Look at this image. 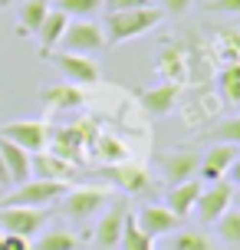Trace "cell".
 I'll use <instances>...</instances> for the list:
<instances>
[{
  "instance_id": "obj_27",
  "label": "cell",
  "mask_w": 240,
  "mask_h": 250,
  "mask_svg": "<svg viewBox=\"0 0 240 250\" xmlns=\"http://www.w3.org/2000/svg\"><path fill=\"white\" fill-rule=\"evenodd\" d=\"M96 151L102 155V162H105V165H112V162H125V145H122V138L96 135Z\"/></svg>"
},
{
  "instance_id": "obj_36",
  "label": "cell",
  "mask_w": 240,
  "mask_h": 250,
  "mask_svg": "<svg viewBox=\"0 0 240 250\" xmlns=\"http://www.w3.org/2000/svg\"><path fill=\"white\" fill-rule=\"evenodd\" d=\"M230 204H234V208H240V188H234V194H230Z\"/></svg>"
},
{
  "instance_id": "obj_15",
  "label": "cell",
  "mask_w": 240,
  "mask_h": 250,
  "mask_svg": "<svg viewBox=\"0 0 240 250\" xmlns=\"http://www.w3.org/2000/svg\"><path fill=\"white\" fill-rule=\"evenodd\" d=\"M198 194H201V181H198V178L181 181V185H171L168 198H164V208L175 214L178 221H184V217L194 211V201H198Z\"/></svg>"
},
{
  "instance_id": "obj_3",
  "label": "cell",
  "mask_w": 240,
  "mask_h": 250,
  "mask_svg": "<svg viewBox=\"0 0 240 250\" xmlns=\"http://www.w3.org/2000/svg\"><path fill=\"white\" fill-rule=\"evenodd\" d=\"M66 53H82V56H92V53L105 50V33H102V26L96 20H89V17H79V20H69L63 30V37H60Z\"/></svg>"
},
{
  "instance_id": "obj_31",
  "label": "cell",
  "mask_w": 240,
  "mask_h": 250,
  "mask_svg": "<svg viewBox=\"0 0 240 250\" xmlns=\"http://www.w3.org/2000/svg\"><path fill=\"white\" fill-rule=\"evenodd\" d=\"M207 10L211 13H240V0H211Z\"/></svg>"
},
{
  "instance_id": "obj_24",
  "label": "cell",
  "mask_w": 240,
  "mask_h": 250,
  "mask_svg": "<svg viewBox=\"0 0 240 250\" xmlns=\"http://www.w3.org/2000/svg\"><path fill=\"white\" fill-rule=\"evenodd\" d=\"M220 92H224V99L240 105V60H230L224 66V73H220Z\"/></svg>"
},
{
  "instance_id": "obj_12",
  "label": "cell",
  "mask_w": 240,
  "mask_h": 250,
  "mask_svg": "<svg viewBox=\"0 0 240 250\" xmlns=\"http://www.w3.org/2000/svg\"><path fill=\"white\" fill-rule=\"evenodd\" d=\"M234 158H237V145L220 142L214 148H207V155H204L201 165H198V171H201L204 181H220V178L227 175V168L234 165Z\"/></svg>"
},
{
  "instance_id": "obj_37",
  "label": "cell",
  "mask_w": 240,
  "mask_h": 250,
  "mask_svg": "<svg viewBox=\"0 0 240 250\" xmlns=\"http://www.w3.org/2000/svg\"><path fill=\"white\" fill-rule=\"evenodd\" d=\"M0 250H3V234H0Z\"/></svg>"
},
{
  "instance_id": "obj_6",
  "label": "cell",
  "mask_w": 240,
  "mask_h": 250,
  "mask_svg": "<svg viewBox=\"0 0 240 250\" xmlns=\"http://www.w3.org/2000/svg\"><path fill=\"white\" fill-rule=\"evenodd\" d=\"M50 211L46 208H0V227L3 234H20V237H33L40 227L46 224Z\"/></svg>"
},
{
  "instance_id": "obj_13",
  "label": "cell",
  "mask_w": 240,
  "mask_h": 250,
  "mask_svg": "<svg viewBox=\"0 0 240 250\" xmlns=\"http://www.w3.org/2000/svg\"><path fill=\"white\" fill-rule=\"evenodd\" d=\"M73 168L76 165L63 162L60 155H53V151H33V158H30V175L33 178H43V181H66V178L73 175Z\"/></svg>"
},
{
  "instance_id": "obj_25",
  "label": "cell",
  "mask_w": 240,
  "mask_h": 250,
  "mask_svg": "<svg viewBox=\"0 0 240 250\" xmlns=\"http://www.w3.org/2000/svg\"><path fill=\"white\" fill-rule=\"evenodd\" d=\"M76 244L79 240L73 237L69 230H46L30 250H76Z\"/></svg>"
},
{
  "instance_id": "obj_20",
  "label": "cell",
  "mask_w": 240,
  "mask_h": 250,
  "mask_svg": "<svg viewBox=\"0 0 240 250\" xmlns=\"http://www.w3.org/2000/svg\"><path fill=\"white\" fill-rule=\"evenodd\" d=\"M158 73H161L164 83H181L184 79V50L171 43V46H164L161 56H158Z\"/></svg>"
},
{
  "instance_id": "obj_32",
  "label": "cell",
  "mask_w": 240,
  "mask_h": 250,
  "mask_svg": "<svg viewBox=\"0 0 240 250\" xmlns=\"http://www.w3.org/2000/svg\"><path fill=\"white\" fill-rule=\"evenodd\" d=\"M3 250H30V237H20V234H3Z\"/></svg>"
},
{
  "instance_id": "obj_28",
  "label": "cell",
  "mask_w": 240,
  "mask_h": 250,
  "mask_svg": "<svg viewBox=\"0 0 240 250\" xmlns=\"http://www.w3.org/2000/svg\"><path fill=\"white\" fill-rule=\"evenodd\" d=\"M105 0H56V10H63L66 17H92V13L102 10Z\"/></svg>"
},
{
  "instance_id": "obj_10",
  "label": "cell",
  "mask_w": 240,
  "mask_h": 250,
  "mask_svg": "<svg viewBox=\"0 0 240 250\" xmlns=\"http://www.w3.org/2000/svg\"><path fill=\"white\" fill-rule=\"evenodd\" d=\"M135 224L155 240V237H164V234H175L181 221H178L164 204H148V208H141V214L135 217Z\"/></svg>"
},
{
  "instance_id": "obj_4",
  "label": "cell",
  "mask_w": 240,
  "mask_h": 250,
  "mask_svg": "<svg viewBox=\"0 0 240 250\" xmlns=\"http://www.w3.org/2000/svg\"><path fill=\"white\" fill-rule=\"evenodd\" d=\"M109 191L105 188H96V185H89V188H66L63 191V211L73 217V221H86V217H92L96 211H102L105 204H109Z\"/></svg>"
},
{
  "instance_id": "obj_2",
  "label": "cell",
  "mask_w": 240,
  "mask_h": 250,
  "mask_svg": "<svg viewBox=\"0 0 240 250\" xmlns=\"http://www.w3.org/2000/svg\"><path fill=\"white\" fill-rule=\"evenodd\" d=\"M66 181H43V178H30L23 185H17L3 198V208H50L56 198H63Z\"/></svg>"
},
{
  "instance_id": "obj_1",
  "label": "cell",
  "mask_w": 240,
  "mask_h": 250,
  "mask_svg": "<svg viewBox=\"0 0 240 250\" xmlns=\"http://www.w3.org/2000/svg\"><path fill=\"white\" fill-rule=\"evenodd\" d=\"M164 10L158 7H139V10H109L105 13V43H125V40H135L141 33H148L161 23Z\"/></svg>"
},
{
  "instance_id": "obj_17",
  "label": "cell",
  "mask_w": 240,
  "mask_h": 250,
  "mask_svg": "<svg viewBox=\"0 0 240 250\" xmlns=\"http://www.w3.org/2000/svg\"><path fill=\"white\" fill-rule=\"evenodd\" d=\"M0 158L7 165V175H10V185H23L30 181V151H23L13 142H0Z\"/></svg>"
},
{
  "instance_id": "obj_9",
  "label": "cell",
  "mask_w": 240,
  "mask_h": 250,
  "mask_svg": "<svg viewBox=\"0 0 240 250\" xmlns=\"http://www.w3.org/2000/svg\"><path fill=\"white\" fill-rule=\"evenodd\" d=\"M102 178H109L119 191H125V194H139L148 188V171L141 168V165H132V162H112L102 168Z\"/></svg>"
},
{
  "instance_id": "obj_23",
  "label": "cell",
  "mask_w": 240,
  "mask_h": 250,
  "mask_svg": "<svg viewBox=\"0 0 240 250\" xmlns=\"http://www.w3.org/2000/svg\"><path fill=\"white\" fill-rule=\"evenodd\" d=\"M214 227H217V234H220L224 244H240V208H227L214 221Z\"/></svg>"
},
{
  "instance_id": "obj_22",
  "label": "cell",
  "mask_w": 240,
  "mask_h": 250,
  "mask_svg": "<svg viewBox=\"0 0 240 250\" xmlns=\"http://www.w3.org/2000/svg\"><path fill=\"white\" fill-rule=\"evenodd\" d=\"M122 250H152V237L135 224V217H125V227H122V240H119Z\"/></svg>"
},
{
  "instance_id": "obj_18",
  "label": "cell",
  "mask_w": 240,
  "mask_h": 250,
  "mask_svg": "<svg viewBox=\"0 0 240 250\" xmlns=\"http://www.w3.org/2000/svg\"><path fill=\"white\" fill-rule=\"evenodd\" d=\"M175 102H178V83H161V86L145 89V92H141V105H145V112H148V115L171 112Z\"/></svg>"
},
{
  "instance_id": "obj_26",
  "label": "cell",
  "mask_w": 240,
  "mask_h": 250,
  "mask_svg": "<svg viewBox=\"0 0 240 250\" xmlns=\"http://www.w3.org/2000/svg\"><path fill=\"white\" fill-rule=\"evenodd\" d=\"M171 250H214V240L201 230H178Z\"/></svg>"
},
{
  "instance_id": "obj_8",
  "label": "cell",
  "mask_w": 240,
  "mask_h": 250,
  "mask_svg": "<svg viewBox=\"0 0 240 250\" xmlns=\"http://www.w3.org/2000/svg\"><path fill=\"white\" fill-rule=\"evenodd\" d=\"M53 62L60 66V73L66 76V79H73L76 86H92L96 79H99V66H96V60L92 56H82V53H56L53 56Z\"/></svg>"
},
{
  "instance_id": "obj_34",
  "label": "cell",
  "mask_w": 240,
  "mask_h": 250,
  "mask_svg": "<svg viewBox=\"0 0 240 250\" xmlns=\"http://www.w3.org/2000/svg\"><path fill=\"white\" fill-rule=\"evenodd\" d=\"M234 188H240V151H237V158H234V165L227 168V175H224Z\"/></svg>"
},
{
  "instance_id": "obj_5",
  "label": "cell",
  "mask_w": 240,
  "mask_h": 250,
  "mask_svg": "<svg viewBox=\"0 0 240 250\" xmlns=\"http://www.w3.org/2000/svg\"><path fill=\"white\" fill-rule=\"evenodd\" d=\"M0 138H7L23 151H43L50 145V125L37 122V119H23V122H7L0 128Z\"/></svg>"
},
{
  "instance_id": "obj_7",
  "label": "cell",
  "mask_w": 240,
  "mask_h": 250,
  "mask_svg": "<svg viewBox=\"0 0 240 250\" xmlns=\"http://www.w3.org/2000/svg\"><path fill=\"white\" fill-rule=\"evenodd\" d=\"M230 194H234V185L230 181H211V188L204 191L201 188V194H198V201H194V211H198V217H201L204 224H214L220 214L230 208Z\"/></svg>"
},
{
  "instance_id": "obj_14",
  "label": "cell",
  "mask_w": 240,
  "mask_h": 250,
  "mask_svg": "<svg viewBox=\"0 0 240 250\" xmlns=\"http://www.w3.org/2000/svg\"><path fill=\"white\" fill-rule=\"evenodd\" d=\"M198 165H201V158L194 151H175V155L161 158V175L168 185H181V181H191L198 175Z\"/></svg>"
},
{
  "instance_id": "obj_21",
  "label": "cell",
  "mask_w": 240,
  "mask_h": 250,
  "mask_svg": "<svg viewBox=\"0 0 240 250\" xmlns=\"http://www.w3.org/2000/svg\"><path fill=\"white\" fill-rule=\"evenodd\" d=\"M50 0H23V7H20V33H37L40 23L46 20V13H50Z\"/></svg>"
},
{
  "instance_id": "obj_16",
  "label": "cell",
  "mask_w": 240,
  "mask_h": 250,
  "mask_svg": "<svg viewBox=\"0 0 240 250\" xmlns=\"http://www.w3.org/2000/svg\"><path fill=\"white\" fill-rule=\"evenodd\" d=\"M43 102L50 109H56V112H69V109H79L86 102V92L76 83H56V86L43 89Z\"/></svg>"
},
{
  "instance_id": "obj_33",
  "label": "cell",
  "mask_w": 240,
  "mask_h": 250,
  "mask_svg": "<svg viewBox=\"0 0 240 250\" xmlns=\"http://www.w3.org/2000/svg\"><path fill=\"white\" fill-rule=\"evenodd\" d=\"M161 7L171 13V17H181V13L191 7V0H161Z\"/></svg>"
},
{
  "instance_id": "obj_11",
  "label": "cell",
  "mask_w": 240,
  "mask_h": 250,
  "mask_svg": "<svg viewBox=\"0 0 240 250\" xmlns=\"http://www.w3.org/2000/svg\"><path fill=\"white\" fill-rule=\"evenodd\" d=\"M125 204L119 201V204H112L109 211L99 217V224H96V244H99L102 250H112L119 247V240H122V227H125Z\"/></svg>"
},
{
  "instance_id": "obj_30",
  "label": "cell",
  "mask_w": 240,
  "mask_h": 250,
  "mask_svg": "<svg viewBox=\"0 0 240 250\" xmlns=\"http://www.w3.org/2000/svg\"><path fill=\"white\" fill-rule=\"evenodd\" d=\"M109 10H139V7H152V0H105Z\"/></svg>"
},
{
  "instance_id": "obj_19",
  "label": "cell",
  "mask_w": 240,
  "mask_h": 250,
  "mask_svg": "<svg viewBox=\"0 0 240 250\" xmlns=\"http://www.w3.org/2000/svg\"><path fill=\"white\" fill-rule=\"evenodd\" d=\"M66 23H69V17H66L63 10H50V13H46V20H43V23H40V30H37L43 56H50V53L60 46V37H63Z\"/></svg>"
},
{
  "instance_id": "obj_35",
  "label": "cell",
  "mask_w": 240,
  "mask_h": 250,
  "mask_svg": "<svg viewBox=\"0 0 240 250\" xmlns=\"http://www.w3.org/2000/svg\"><path fill=\"white\" fill-rule=\"evenodd\" d=\"M10 185V175H7V165H3V158H0V188Z\"/></svg>"
},
{
  "instance_id": "obj_29",
  "label": "cell",
  "mask_w": 240,
  "mask_h": 250,
  "mask_svg": "<svg viewBox=\"0 0 240 250\" xmlns=\"http://www.w3.org/2000/svg\"><path fill=\"white\" fill-rule=\"evenodd\" d=\"M214 135L220 138V142H227V145H240V115L224 119V122L214 128Z\"/></svg>"
}]
</instances>
